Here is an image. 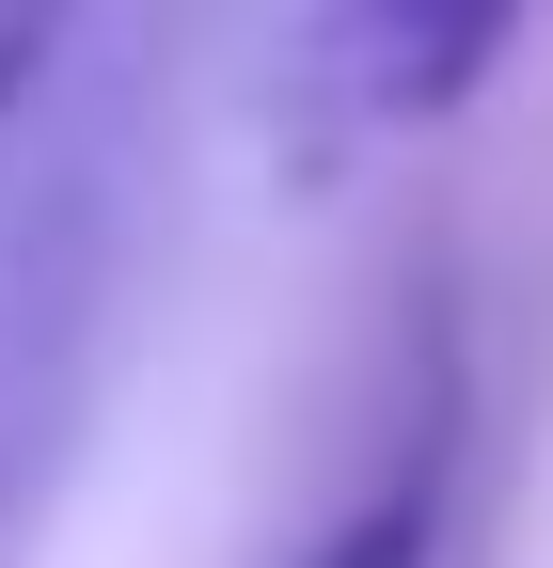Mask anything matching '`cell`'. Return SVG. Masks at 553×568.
Returning <instances> with one entry per match:
<instances>
[{
	"mask_svg": "<svg viewBox=\"0 0 553 568\" xmlns=\"http://www.w3.org/2000/svg\"><path fill=\"white\" fill-rule=\"evenodd\" d=\"M127 253H143V80L80 63L0 142V568H48V521L80 489Z\"/></svg>",
	"mask_w": 553,
	"mask_h": 568,
	"instance_id": "6da1fadb",
	"label": "cell"
},
{
	"mask_svg": "<svg viewBox=\"0 0 553 568\" xmlns=\"http://www.w3.org/2000/svg\"><path fill=\"white\" fill-rule=\"evenodd\" d=\"M537 0H285V142L301 174H364L459 126L522 63Z\"/></svg>",
	"mask_w": 553,
	"mask_h": 568,
	"instance_id": "7a4b0ae2",
	"label": "cell"
},
{
	"mask_svg": "<svg viewBox=\"0 0 553 568\" xmlns=\"http://www.w3.org/2000/svg\"><path fill=\"white\" fill-rule=\"evenodd\" d=\"M443 521H459V364L428 347L411 364V410L380 426L364 489L301 537V568H443Z\"/></svg>",
	"mask_w": 553,
	"mask_h": 568,
	"instance_id": "3957f363",
	"label": "cell"
},
{
	"mask_svg": "<svg viewBox=\"0 0 553 568\" xmlns=\"http://www.w3.org/2000/svg\"><path fill=\"white\" fill-rule=\"evenodd\" d=\"M95 48V0H0V142H17Z\"/></svg>",
	"mask_w": 553,
	"mask_h": 568,
	"instance_id": "277c9868",
	"label": "cell"
}]
</instances>
